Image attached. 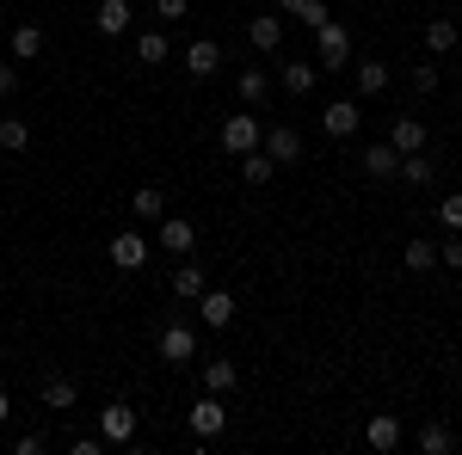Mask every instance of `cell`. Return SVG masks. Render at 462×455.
Instances as JSON below:
<instances>
[{
    "instance_id": "6da1fadb",
    "label": "cell",
    "mask_w": 462,
    "mask_h": 455,
    "mask_svg": "<svg viewBox=\"0 0 462 455\" xmlns=\"http://www.w3.org/2000/svg\"><path fill=\"white\" fill-rule=\"evenodd\" d=\"M346 62H352V32L339 25V19H327L315 32V68L320 74H346Z\"/></svg>"
},
{
    "instance_id": "7a4b0ae2",
    "label": "cell",
    "mask_w": 462,
    "mask_h": 455,
    "mask_svg": "<svg viewBox=\"0 0 462 455\" xmlns=\"http://www.w3.org/2000/svg\"><path fill=\"white\" fill-rule=\"evenodd\" d=\"M259 141H265V123H259L253 111H241V117H222V148H228L235 160H241V154H253Z\"/></svg>"
},
{
    "instance_id": "3957f363",
    "label": "cell",
    "mask_w": 462,
    "mask_h": 455,
    "mask_svg": "<svg viewBox=\"0 0 462 455\" xmlns=\"http://www.w3.org/2000/svg\"><path fill=\"white\" fill-rule=\"evenodd\" d=\"M228 431V406H222V394H198V406H191V437L198 443H210Z\"/></svg>"
},
{
    "instance_id": "277c9868",
    "label": "cell",
    "mask_w": 462,
    "mask_h": 455,
    "mask_svg": "<svg viewBox=\"0 0 462 455\" xmlns=\"http://www.w3.org/2000/svg\"><path fill=\"white\" fill-rule=\"evenodd\" d=\"M364 130V111H357V99H333V105H320V136L346 141Z\"/></svg>"
},
{
    "instance_id": "5b68a950",
    "label": "cell",
    "mask_w": 462,
    "mask_h": 455,
    "mask_svg": "<svg viewBox=\"0 0 462 455\" xmlns=\"http://www.w3.org/2000/svg\"><path fill=\"white\" fill-rule=\"evenodd\" d=\"M154 350H161V363H198V332H191L185 320H167Z\"/></svg>"
},
{
    "instance_id": "8992f818",
    "label": "cell",
    "mask_w": 462,
    "mask_h": 455,
    "mask_svg": "<svg viewBox=\"0 0 462 455\" xmlns=\"http://www.w3.org/2000/svg\"><path fill=\"white\" fill-rule=\"evenodd\" d=\"M247 43L259 56H278L284 50V13H253L247 19Z\"/></svg>"
},
{
    "instance_id": "52a82bcc",
    "label": "cell",
    "mask_w": 462,
    "mask_h": 455,
    "mask_svg": "<svg viewBox=\"0 0 462 455\" xmlns=\"http://www.w3.org/2000/svg\"><path fill=\"white\" fill-rule=\"evenodd\" d=\"M259 148H265L278 167H296V160H302V130H296V123H272Z\"/></svg>"
},
{
    "instance_id": "ba28073f",
    "label": "cell",
    "mask_w": 462,
    "mask_h": 455,
    "mask_svg": "<svg viewBox=\"0 0 462 455\" xmlns=\"http://www.w3.org/2000/svg\"><path fill=\"white\" fill-rule=\"evenodd\" d=\"M106 259L117 265V271H143V265H148V241H143V234H130V228H124V234H111Z\"/></svg>"
},
{
    "instance_id": "9c48e42d",
    "label": "cell",
    "mask_w": 462,
    "mask_h": 455,
    "mask_svg": "<svg viewBox=\"0 0 462 455\" xmlns=\"http://www.w3.org/2000/svg\"><path fill=\"white\" fill-rule=\"evenodd\" d=\"M99 437H106V443H130V437H136V413H130L124 400H111L106 413H99Z\"/></svg>"
},
{
    "instance_id": "30bf717a",
    "label": "cell",
    "mask_w": 462,
    "mask_h": 455,
    "mask_svg": "<svg viewBox=\"0 0 462 455\" xmlns=\"http://www.w3.org/2000/svg\"><path fill=\"white\" fill-rule=\"evenodd\" d=\"M191 246H198V228H191L185 215H167V222H161V252H173V259H185Z\"/></svg>"
},
{
    "instance_id": "8fae6325",
    "label": "cell",
    "mask_w": 462,
    "mask_h": 455,
    "mask_svg": "<svg viewBox=\"0 0 462 455\" xmlns=\"http://www.w3.org/2000/svg\"><path fill=\"white\" fill-rule=\"evenodd\" d=\"M364 443H370V450H376V455L401 450V419H394V413H376V419L364 424Z\"/></svg>"
},
{
    "instance_id": "7c38bea8",
    "label": "cell",
    "mask_w": 462,
    "mask_h": 455,
    "mask_svg": "<svg viewBox=\"0 0 462 455\" xmlns=\"http://www.w3.org/2000/svg\"><path fill=\"white\" fill-rule=\"evenodd\" d=\"M185 68L198 74V80H210V74L222 68V43H216V37H198V43L185 50Z\"/></svg>"
},
{
    "instance_id": "4fadbf2b",
    "label": "cell",
    "mask_w": 462,
    "mask_h": 455,
    "mask_svg": "<svg viewBox=\"0 0 462 455\" xmlns=\"http://www.w3.org/2000/svg\"><path fill=\"white\" fill-rule=\"evenodd\" d=\"M198 314H204V326H235V296L228 289H204L198 296Z\"/></svg>"
},
{
    "instance_id": "5bb4252c",
    "label": "cell",
    "mask_w": 462,
    "mask_h": 455,
    "mask_svg": "<svg viewBox=\"0 0 462 455\" xmlns=\"http://www.w3.org/2000/svg\"><path fill=\"white\" fill-rule=\"evenodd\" d=\"M315 80H320V68H315V62H284V68H278V86H284L290 99L315 93Z\"/></svg>"
},
{
    "instance_id": "9a60e30c",
    "label": "cell",
    "mask_w": 462,
    "mask_h": 455,
    "mask_svg": "<svg viewBox=\"0 0 462 455\" xmlns=\"http://www.w3.org/2000/svg\"><path fill=\"white\" fill-rule=\"evenodd\" d=\"M389 148L394 154H420V148H426V123H420V117H394Z\"/></svg>"
},
{
    "instance_id": "2e32d148",
    "label": "cell",
    "mask_w": 462,
    "mask_h": 455,
    "mask_svg": "<svg viewBox=\"0 0 462 455\" xmlns=\"http://www.w3.org/2000/svg\"><path fill=\"white\" fill-rule=\"evenodd\" d=\"M198 376H204V394H228V387L241 382V369H235L228 357H204V369H198Z\"/></svg>"
},
{
    "instance_id": "e0dca14e",
    "label": "cell",
    "mask_w": 462,
    "mask_h": 455,
    "mask_svg": "<svg viewBox=\"0 0 462 455\" xmlns=\"http://www.w3.org/2000/svg\"><path fill=\"white\" fill-rule=\"evenodd\" d=\"M235 86H241V105H247V111H259L265 99H272V74H265V68H241Z\"/></svg>"
},
{
    "instance_id": "ac0fdd59",
    "label": "cell",
    "mask_w": 462,
    "mask_h": 455,
    "mask_svg": "<svg viewBox=\"0 0 462 455\" xmlns=\"http://www.w3.org/2000/svg\"><path fill=\"white\" fill-rule=\"evenodd\" d=\"M364 173L370 178H394L401 173V154H394L389 141H370V148H364Z\"/></svg>"
},
{
    "instance_id": "d6986e66",
    "label": "cell",
    "mask_w": 462,
    "mask_h": 455,
    "mask_svg": "<svg viewBox=\"0 0 462 455\" xmlns=\"http://www.w3.org/2000/svg\"><path fill=\"white\" fill-rule=\"evenodd\" d=\"M401 265H407L413 278L438 271V241H407V246H401Z\"/></svg>"
},
{
    "instance_id": "ffe728a7",
    "label": "cell",
    "mask_w": 462,
    "mask_h": 455,
    "mask_svg": "<svg viewBox=\"0 0 462 455\" xmlns=\"http://www.w3.org/2000/svg\"><path fill=\"white\" fill-rule=\"evenodd\" d=\"M204 289H210L204 265H173V296H179V302H198Z\"/></svg>"
},
{
    "instance_id": "44dd1931",
    "label": "cell",
    "mask_w": 462,
    "mask_h": 455,
    "mask_svg": "<svg viewBox=\"0 0 462 455\" xmlns=\"http://www.w3.org/2000/svg\"><path fill=\"white\" fill-rule=\"evenodd\" d=\"M352 80H357V93L370 99V93H383V86H389V62H376V56H364V62L352 68Z\"/></svg>"
},
{
    "instance_id": "7402d4cb",
    "label": "cell",
    "mask_w": 462,
    "mask_h": 455,
    "mask_svg": "<svg viewBox=\"0 0 462 455\" xmlns=\"http://www.w3.org/2000/svg\"><path fill=\"white\" fill-rule=\"evenodd\" d=\"M74 400H80V387H74L69 376H50V382H43V413H69Z\"/></svg>"
},
{
    "instance_id": "603a6c76",
    "label": "cell",
    "mask_w": 462,
    "mask_h": 455,
    "mask_svg": "<svg viewBox=\"0 0 462 455\" xmlns=\"http://www.w3.org/2000/svg\"><path fill=\"white\" fill-rule=\"evenodd\" d=\"M130 19H136L130 0H99V32H106V37H124V32H130Z\"/></svg>"
},
{
    "instance_id": "cb8c5ba5",
    "label": "cell",
    "mask_w": 462,
    "mask_h": 455,
    "mask_svg": "<svg viewBox=\"0 0 462 455\" xmlns=\"http://www.w3.org/2000/svg\"><path fill=\"white\" fill-rule=\"evenodd\" d=\"M13 56H19V62H37V56H43V25H32V19L13 25Z\"/></svg>"
},
{
    "instance_id": "d4e9b609",
    "label": "cell",
    "mask_w": 462,
    "mask_h": 455,
    "mask_svg": "<svg viewBox=\"0 0 462 455\" xmlns=\"http://www.w3.org/2000/svg\"><path fill=\"white\" fill-rule=\"evenodd\" d=\"M241 178H247V185H272V178H278V160H272L265 148H253V154H241Z\"/></svg>"
},
{
    "instance_id": "484cf974",
    "label": "cell",
    "mask_w": 462,
    "mask_h": 455,
    "mask_svg": "<svg viewBox=\"0 0 462 455\" xmlns=\"http://www.w3.org/2000/svg\"><path fill=\"white\" fill-rule=\"evenodd\" d=\"M457 19H431V25H426V50H431V56H450V50H457Z\"/></svg>"
},
{
    "instance_id": "4316f807",
    "label": "cell",
    "mask_w": 462,
    "mask_h": 455,
    "mask_svg": "<svg viewBox=\"0 0 462 455\" xmlns=\"http://www.w3.org/2000/svg\"><path fill=\"white\" fill-rule=\"evenodd\" d=\"M401 178H407V185H431V178H438V160H431L426 148H420V154H401Z\"/></svg>"
},
{
    "instance_id": "83f0119b",
    "label": "cell",
    "mask_w": 462,
    "mask_h": 455,
    "mask_svg": "<svg viewBox=\"0 0 462 455\" xmlns=\"http://www.w3.org/2000/svg\"><path fill=\"white\" fill-rule=\"evenodd\" d=\"M0 148H6V154H25V148H32L25 117H0Z\"/></svg>"
},
{
    "instance_id": "f1b7e54d",
    "label": "cell",
    "mask_w": 462,
    "mask_h": 455,
    "mask_svg": "<svg viewBox=\"0 0 462 455\" xmlns=\"http://www.w3.org/2000/svg\"><path fill=\"white\" fill-rule=\"evenodd\" d=\"M136 56H143V68H161L173 50H167V37H161V32H143V37H136Z\"/></svg>"
},
{
    "instance_id": "f546056e",
    "label": "cell",
    "mask_w": 462,
    "mask_h": 455,
    "mask_svg": "<svg viewBox=\"0 0 462 455\" xmlns=\"http://www.w3.org/2000/svg\"><path fill=\"white\" fill-rule=\"evenodd\" d=\"M420 450H426V455H444V450H457V437H450V424H426V431H420Z\"/></svg>"
},
{
    "instance_id": "4dcf8cb0",
    "label": "cell",
    "mask_w": 462,
    "mask_h": 455,
    "mask_svg": "<svg viewBox=\"0 0 462 455\" xmlns=\"http://www.w3.org/2000/svg\"><path fill=\"white\" fill-rule=\"evenodd\" d=\"M130 215H167V197H161L154 185H143V191L130 197Z\"/></svg>"
},
{
    "instance_id": "1f68e13d",
    "label": "cell",
    "mask_w": 462,
    "mask_h": 455,
    "mask_svg": "<svg viewBox=\"0 0 462 455\" xmlns=\"http://www.w3.org/2000/svg\"><path fill=\"white\" fill-rule=\"evenodd\" d=\"M438 222H444V234H462V191H450V197L438 204Z\"/></svg>"
},
{
    "instance_id": "d6a6232c",
    "label": "cell",
    "mask_w": 462,
    "mask_h": 455,
    "mask_svg": "<svg viewBox=\"0 0 462 455\" xmlns=\"http://www.w3.org/2000/svg\"><path fill=\"white\" fill-rule=\"evenodd\" d=\"M296 19H302L309 32H320V25H327L333 13H327V0H302V6H296Z\"/></svg>"
},
{
    "instance_id": "836d02e7",
    "label": "cell",
    "mask_w": 462,
    "mask_h": 455,
    "mask_svg": "<svg viewBox=\"0 0 462 455\" xmlns=\"http://www.w3.org/2000/svg\"><path fill=\"white\" fill-rule=\"evenodd\" d=\"M438 265H444V271H462V241H457V234L438 246Z\"/></svg>"
},
{
    "instance_id": "e575fe53",
    "label": "cell",
    "mask_w": 462,
    "mask_h": 455,
    "mask_svg": "<svg viewBox=\"0 0 462 455\" xmlns=\"http://www.w3.org/2000/svg\"><path fill=\"white\" fill-rule=\"evenodd\" d=\"M413 93H438V62H426V68H413Z\"/></svg>"
},
{
    "instance_id": "d590c367",
    "label": "cell",
    "mask_w": 462,
    "mask_h": 455,
    "mask_svg": "<svg viewBox=\"0 0 462 455\" xmlns=\"http://www.w3.org/2000/svg\"><path fill=\"white\" fill-rule=\"evenodd\" d=\"M13 455H43V437H37V431H19V437H13Z\"/></svg>"
},
{
    "instance_id": "8d00e7d4",
    "label": "cell",
    "mask_w": 462,
    "mask_h": 455,
    "mask_svg": "<svg viewBox=\"0 0 462 455\" xmlns=\"http://www.w3.org/2000/svg\"><path fill=\"white\" fill-rule=\"evenodd\" d=\"M191 0H154V19H185Z\"/></svg>"
},
{
    "instance_id": "74e56055",
    "label": "cell",
    "mask_w": 462,
    "mask_h": 455,
    "mask_svg": "<svg viewBox=\"0 0 462 455\" xmlns=\"http://www.w3.org/2000/svg\"><path fill=\"white\" fill-rule=\"evenodd\" d=\"M69 450H74V455H99V450H106V437H74Z\"/></svg>"
},
{
    "instance_id": "f35d334b",
    "label": "cell",
    "mask_w": 462,
    "mask_h": 455,
    "mask_svg": "<svg viewBox=\"0 0 462 455\" xmlns=\"http://www.w3.org/2000/svg\"><path fill=\"white\" fill-rule=\"evenodd\" d=\"M19 93V68H0V99H13Z\"/></svg>"
},
{
    "instance_id": "ab89813d",
    "label": "cell",
    "mask_w": 462,
    "mask_h": 455,
    "mask_svg": "<svg viewBox=\"0 0 462 455\" xmlns=\"http://www.w3.org/2000/svg\"><path fill=\"white\" fill-rule=\"evenodd\" d=\"M13 419V400H6V387H0V424Z\"/></svg>"
},
{
    "instance_id": "60d3db41",
    "label": "cell",
    "mask_w": 462,
    "mask_h": 455,
    "mask_svg": "<svg viewBox=\"0 0 462 455\" xmlns=\"http://www.w3.org/2000/svg\"><path fill=\"white\" fill-rule=\"evenodd\" d=\"M296 6H302V0H278V13H296Z\"/></svg>"
}]
</instances>
